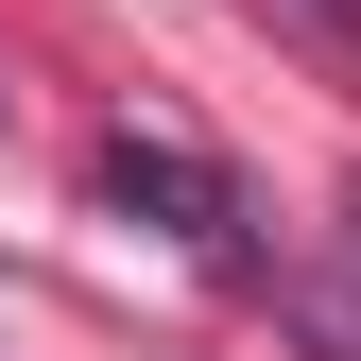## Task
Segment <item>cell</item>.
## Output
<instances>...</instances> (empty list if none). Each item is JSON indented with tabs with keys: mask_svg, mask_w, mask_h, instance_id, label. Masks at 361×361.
<instances>
[{
	"mask_svg": "<svg viewBox=\"0 0 361 361\" xmlns=\"http://www.w3.org/2000/svg\"><path fill=\"white\" fill-rule=\"evenodd\" d=\"M276 35H293L327 86H361V0H276Z\"/></svg>",
	"mask_w": 361,
	"mask_h": 361,
	"instance_id": "cell-3",
	"label": "cell"
},
{
	"mask_svg": "<svg viewBox=\"0 0 361 361\" xmlns=\"http://www.w3.org/2000/svg\"><path fill=\"white\" fill-rule=\"evenodd\" d=\"M104 207H138L155 241L207 258V276H258V207H241V172L190 155V138H138V121H121V138H104Z\"/></svg>",
	"mask_w": 361,
	"mask_h": 361,
	"instance_id": "cell-1",
	"label": "cell"
},
{
	"mask_svg": "<svg viewBox=\"0 0 361 361\" xmlns=\"http://www.w3.org/2000/svg\"><path fill=\"white\" fill-rule=\"evenodd\" d=\"M276 310H293V344H310V361H361V241H344V258H310V276H276Z\"/></svg>",
	"mask_w": 361,
	"mask_h": 361,
	"instance_id": "cell-2",
	"label": "cell"
},
{
	"mask_svg": "<svg viewBox=\"0 0 361 361\" xmlns=\"http://www.w3.org/2000/svg\"><path fill=\"white\" fill-rule=\"evenodd\" d=\"M344 224H361V207H344Z\"/></svg>",
	"mask_w": 361,
	"mask_h": 361,
	"instance_id": "cell-4",
	"label": "cell"
}]
</instances>
